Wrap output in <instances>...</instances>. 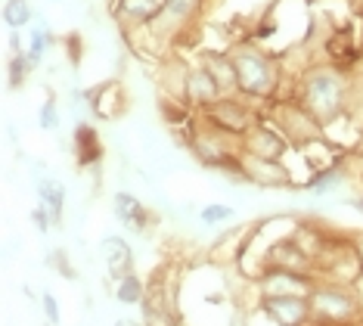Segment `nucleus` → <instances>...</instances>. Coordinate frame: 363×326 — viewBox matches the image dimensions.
I'll use <instances>...</instances> for the list:
<instances>
[{"label":"nucleus","instance_id":"7","mask_svg":"<svg viewBox=\"0 0 363 326\" xmlns=\"http://www.w3.org/2000/svg\"><path fill=\"white\" fill-rule=\"evenodd\" d=\"M270 258L283 267V271H292V267H304V255L298 249H292V242H279V246L270 249Z\"/></svg>","mask_w":363,"mask_h":326},{"label":"nucleus","instance_id":"8","mask_svg":"<svg viewBox=\"0 0 363 326\" xmlns=\"http://www.w3.org/2000/svg\"><path fill=\"white\" fill-rule=\"evenodd\" d=\"M38 193H40V199H44V205L50 208V214H53V217H60V212H62V187H60V183H53V180H40Z\"/></svg>","mask_w":363,"mask_h":326},{"label":"nucleus","instance_id":"3","mask_svg":"<svg viewBox=\"0 0 363 326\" xmlns=\"http://www.w3.org/2000/svg\"><path fill=\"white\" fill-rule=\"evenodd\" d=\"M264 311L283 326H298L304 320V314H308L304 311V302H298V298H292V295H270L267 302H264Z\"/></svg>","mask_w":363,"mask_h":326},{"label":"nucleus","instance_id":"1","mask_svg":"<svg viewBox=\"0 0 363 326\" xmlns=\"http://www.w3.org/2000/svg\"><path fill=\"white\" fill-rule=\"evenodd\" d=\"M308 103L317 115H323V119H329V115H335L338 103H342V78L333 72H317L311 75L308 81Z\"/></svg>","mask_w":363,"mask_h":326},{"label":"nucleus","instance_id":"14","mask_svg":"<svg viewBox=\"0 0 363 326\" xmlns=\"http://www.w3.org/2000/svg\"><path fill=\"white\" fill-rule=\"evenodd\" d=\"M230 217H233V208H230V205H208L202 212L205 224H220V221H230Z\"/></svg>","mask_w":363,"mask_h":326},{"label":"nucleus","instance_id":"21","mask_svg":"<svg viewBox=\"0 0 363 326\" xmlns=\"http://www.w3.org/2000/svg\"><path fill=\"white\" fill-rule=\"evenodd\" d=\"M357 205H360V208H363V202H357Z\"/></svg>","mask_w":363,"mask_h":326},{"label":"nucleus","instance_id":"12","mask_svg":"<svg viewBox=\"0 0 363 326\" xmlns=\"http://www.w3.org/2000/svg\"><path fill=\"white\" fill-rule=\"evenodd\" d=\"M121 10L130 16H152L155 13V0H121Z\"/></svg>","mask_w":363,"mask_h":326},{"label":"nucleus","instance_id":"18","mask_svg":"<svg viewBox=\"0 0 363 326\" xmlns=\"http://www.w3.org/2000/svg\"><path fill=\"white\" fill-rule=\"evenodd\" d=\"M44 308H47V317H50V323L60 320V311H56V298L53 295H44Z\"/></svg>","mask_w":363,"mask_h":326},{"label":"nucleus","instance_id":"4","mask_svg":"<svg viewBox=\"0 0 363 326\" xmlns=\"http://www.w3.org/2000/svg\"><path fill=\"white\" fill-rule=\"evenodd\" d=\"M313 308H317L323 317H333V320H342V317H348L354 311L348 295H342V292H329V289L313 295Z\"/></svg>","mask_w":363,"mask_h":326},{"label":"nucleus","instance_id":"9","mask_svg":"<svg viewBox=\"0 0 363 326\" xmlns=\"http://www.w3.org/2000/svg\"><path fill=\"white\" fill-rule=\"evenodd\" d=\"M189 85H193V94L196 97H202V99H214L218 97V81L211 78V75H205V72H199V75H193V81H189Z\"/></svg>","mask_w":363,"mask_h":326},{"label":"nucleus","instance_id":"16","mask_svg":"<svg viewBox=\"0 0 363 326\" xmlns=\"http://www.w3.org/2000/svg\"><path fill=\"white\" fill-rule=\"evenodd\" d=\"M44 44H47V35H44V28H40V25H38V28H35V35H31V60H38V56H40V50H44Z\"/></svg>","mask_w":363,"mask_h":326},{"label":"nucleus","instance_id":"11","mask_svg":"<svg viewBox=\"0 0 363 326\" xmlns=\"http://www.w3.org/2000/svg\"><path fill=\"white\" fill-rule=\"evenodd\" d=\"M28 22V4L26 0H10L6 4V25H13V28H19V25Z\"/></svg>","mask_w":363,"mask_h":326},{"label":"nucleus","instance_id":"19","mask_svg":"<svg viewBox=\"0 0 363 326\" xmlns=\"http://www.w3.org/2000/svg\"><path fill=\"white\" fill-rule=\"evenodd\" d=\"M31 217H35V224H38L40 230H47V214H44V208H38V212L31 214Z\"/></svg>","mask_w":363,"mask_h":326},{"label":"nucleus","instance_id":"5","mask_svg":"<svg viewBox=\"0 0 363 326\" xmlns=\"http://www.w3.org/2000/svg\"><path fill=\"white\" fill-rule=\"evenodd\" d=\"M115 212H118V217L128 224V227L143 230L146 214H143V208H140V202H137L134 196H128V193H118V196H115Z\"/></svg>","mask_w":363,"mask_h":326},{"label":"nucleus","instance_id":"15","mask_svg":"<svg viewBox=\"0 0 363 326\" xmlns=\"http://www.w3.org/2000/svg\"><path fill=\"white\" fill-rule=\"evenodd\" d=\"M196 4H199V0H164V10L174 16H189L196 10Z\"/></svg>","mask_w":363,"mask_h":326},{"label":"nucleus","instance_id":"10","mask_svg":"<svg viewBox=\"0 0 363 326\" xmlns=\"http://www.w3.org/2000/svg\"><path fill=\"white\" fill-rule=\"evenodd\" d=\"M118 298L121 302H128V305L140 302V298H143V286H140V280L130 277V273H125V280H121V286H118Z\"/></svg>","mask_w":363,"mask_h":326},{"label":"nucleus","instance_id":"2","mask_svg":"<svg viewBox=\"0 0 363 326\" xmlns=\"http://www.w3.org/2000/svg\"><path fill=\"white\" fill-rule=\"evenodd\" d=\"M233 69H236V85L242 90H249V94H267L270 85H274L267 63L258 53H249V50L239 53L233 60Z\"/></svg>","mask_w":363,"mask_h":326},{"label":"nucleus","instance_id":"20","mask_svg":"<svg viewBox=\"0 0 363 326\" xmlns=\"http://www.w3.org/2000/svg\"><path fill=\"white\" fill-rule=\"evenodd\" d=\"M360 258H363V246H360Z\"/></svg>","mask_w":363,"mask_h":326},{"label":"nucleus","instance_id":"13","mask_svg":"<svg viewBox=\"0 0 363 326\" xmlns=\"http://www.w3.org/2000/svg\"><path fill=\"white\" fill-rule=\"evenodd\" d=\"M96 134H90L87 128L78 131V146H81V162H90V158L96 156Z\"/></svg>","mask_w":363,"mask_h":326},{"label":"nucleus","instance_id":"6","mask_svg":"<svg viewBox=\"0 0 363 326\" xmlns=\"http://www.w3.org/2000/svg\"><path fill=\"white\" fill-rule=\"evenodd\" d=\"M103 252H106V261H109L112 273H128L130 271V249H128V242L106 239L103 242Z\"/></svg>","mask_w":363,"mask_h":326},{"label":"nucleus","instance_id":"17","mask_svg":"<svg viewBox=\"0 0 363 326\" xmlns=\"http://www.w3.org/2000/svg\"><path fill=\"white\" fill-rule=\"evenodd\" d=\"M40 124H44V128H56V112H53V103H47L44 109H40Z\"/></svg>","mask_w":363,"mask_h":326}]
</instances>
